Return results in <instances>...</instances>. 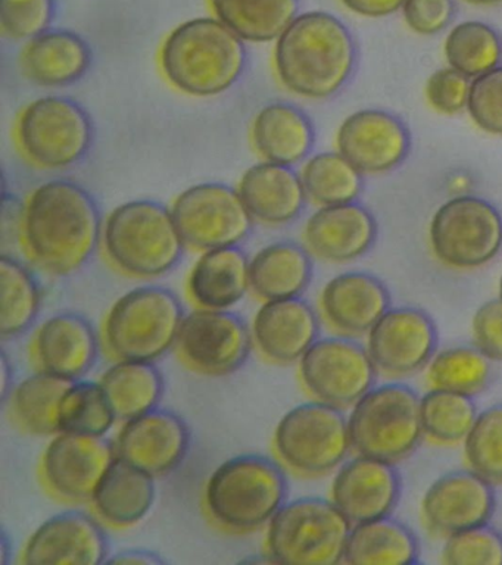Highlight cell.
<instances>
[{"label": "cell", "mask_w": 502, "mask_h": 565, "mask_svg": "<svg viewBox=\"0 0 502 565\" xmlns=\"http://www.w3.org/2000/svg\"><path fill=\"white\" fill-rule=\"evenodd\" d=\"M21 241L33 263L68 277L94 258L103 238V214L94 196L70 180L38 185L21 211Z\"/></svg>", "instance_id": "6da1fadb"}, {"label": "cell", "mask_w": 502, "mask_h": 565, "mask_svg": "<svg viewBox=\"0 0 502 565\" xmlns=\"http://www.w3.org/2000/svg\"><path fill=\"white\" fill-rule=\"evenodd\" d=\"M355 64L351 31L329 12L301 13L276 40L277 78L303 99L324 100L338 95L350 82Z\"/></svg>", "instance_id": "7a4b0ae2"}, {"label": "cell", "mask_w": 502, "mask_h": 565, "mask_svg": "<svg viewBox=\"0 0 502 565\" xmlns=\"http://www.w3.org/2000/svg\"><path fill=\"white\" fill-rule=\"evenodd\" d=\"M162 73L174 88L193 97L231 90L248 64L245 42L218 18H193L167 35L160 53Z\"/></svg>", "instance_id": "3957f363"}, {"label": "cell", "mask_w": 502, "mask_h": 565, "mask_svg": "<svg viewBox=\"0 0 502 565\" xmlns=\"http://www.w3.org/2000/svg\"><path fill=\"white\" fill-rule=\"evenodd\" d=\"M103 242L109 263L140 280L173 271L186 247L171 207L149 199L117 206L104 223Z\"/></svg>", "instance_id": "277c9868"}, {"label": "cell", "mask_w": 502, "mask_h": 565, "mask_svg": "<svg viewBox=\"0 0 502 565\" xmlns=\"http://www.w3.org/2000/svg\"><path fill=\"white\" fill-rule=\"evenodd\" d=\"M288 493V477L279 463L264 455H237L210 476L205 508L220 527L249 533L270 523Z\"/></svg>", "instance_id": "5b68a950"}, {"label": "cell", "mask_w": 502, "mask_h": 565, "mask_svg": "<svg viewBox=\"0 0 502 565\" xmlns=\"http://www.w3.org/2000/svg\"><path fill=\"white\" fill-rule=\"evenodd\" d=\"M184 317L174 291L140 286L114 302L104 322V340L117 360L156 362L178 347Z\"/></svg>", "instance_id": "8992f818"}, {"label": "cell", "mask_w": 502, "mask_h": 565, "mask_svg": "<svg viewBox=\"0 0 502 565\" xmlns=\"http://www.w3.org/2000/svg\"><path fill=\"white\" fill-rule=\"evenodd\" d=\"M351 529V521L332 499H293L268 523L267 554L275 564L343 563Z\"/></svg>", "instance_id": "52a82bcc"}, {"label": "cell", "mask_w": 502, "mask_h": 565, "mask_svg": "<svg viewBox=\"0 0 502 565\" xmlns=\"http://www.w3.org/2000/svg\"><path fill=\"white\" fill-rule=\"evenodd\" d=\"M421 397L407 384L387 383L370 388L348 418L352 449L364 457L398 463L420 445Z\"/></svg>", "instance_id": "ba28073f"}, {"label": "cell", "mask_w": 502, "mask_h": 565, "mask_svg": "<svg viewBox=\"0 0 502 565\" xmlns=\"http://www.w3.org/2000/svg\"><path fill=\"white\" fill-rule=\"evenodd\" d=\"M15 135L30 162L43 170L58 171L76 166L89 153L95 128L78 102L43 96L21 110Z\"/></svg>", "instance_id": "9c48e42d"}, {"label": "cell", "mask_w": 502, "mask_h": 565, "mask_svg": "<svg viewBox=\"0 0 502 565\" xmlns=\"http://www.w3.org/2000/svg\"><path fill=\"white\" fill-rule=\"evenodd\" d=\"M275 449L298 475H329L345 462L352 449L348 419L341 408L323 402L295 406L277 424Z\"/></svg>", "instance_id": "30bf717a"}, {"label": "cell", "mask_w": 502, "mask_h": 565, "mask_svg": "<svg viewBox=\"0 0 502 565\" xmlns=\"http://www.w3.org/2000/svg\"><path fill=\"white\" fill-rule=\"evenodd\" d=\"M431 250L456 269H478L502 250V215L482 198L461 194L436 210L430 221Z\"/></svg>", "instance_id": "8fae6325"}, {"label": "cell", "mask_w": 502, "mask_h": 565, "mask_svg": "<svg viewBox=\"0 0 502 565\" xmlns=\"http://www.w3.org/2000/svg\"><path fill=\"white\" fill-rule=\"evenodd\" d=\"M171 212L186 246L202 252L241 246L254 227L239 190L215 181L183 190Z\"/></svg>", "instance_id": "7c38bea8"}, {"label": "cell", "mask_w": 502, "mask_h": 565, "mask_svg": "<svg viewBox=\"0 0 502 565\" xmlns=\"http://www.w3.org/2000/svg\"><path fill=\"white\" fill-rule=\"evenodd\" d=\"M377 369L363 344L350 338L317 340L299 361L306 391L323 404L348 408L374 387Z\"/></svg>", "instance_id": "4fadbf2b"}, {"label": "cell", "mask_w": 502, "mask_h": 565, "mask_svg": "<svg viewBox=\"0 0 502 565\" xmlns=\"http://www.w3.org/2000/svg\"><path fill=\"white\" fill-rule=\"evenodd\" d=\"M253 342V329L237 313L200 308L184 317L178 351L197 374L224 377L246 364Z\"/></svg>", "instance_id": "5bb4252c"}, {"label": "cell", "mask_w": 502, "mask_h": 565, "mask_svg": "<svg viewBox=\"0 0 502 565\" xmlns=\"http://www.w3.org/2000/svg\"><path fill=\"white\" fill-rule=\"evenodd\" d=\"M116 458V446L105 436L61 431L43 452V481L64 501H92Z\"/></svg>", "instance_id": "9a60e30c"}, {"label": "cell", "mask_w": 502, "mask_h": 565, "mask_svg": "<svg viewBox=\"0 0 502 565\" xmlns=\"http://www.w3.org/2000/svg\"><path fill=\"white\" fill-rule=\"evenodd\" d=\"M438 343L434 318L414 307L391 308L367 334V351L377 371L395 379L427 369Z\"/></svg>", "instance_id": "2e32d148"}, {"label": "cell", "mask_w": 502, "mask_h": 565, "mask_svg": "<svg viewBox=\"0 0 502 565\" xmlns=\"http://www.w3.org/2000/svg\"><path fill=\"white\" fill-rule=\"evenodd\" d=\"M114 446L117 458L157 479L182 466L191 449V430L173 411L156 408L127 419Z\"/></svg>", "instance_id": "e0dca14e"}, {"label": "cell", "mask_w": 502, "mask_h": 565, "mask_svg": "<svg viewBox=\"0 0 502 565\" xmlns=\"http://www.w3.org/2000/svg\"><path fill=\"white\" fill-rule=\"evenodd\" d=\"M493 484L473 470L440 476L421 501V516L430 532L440 536L489 524L495 512Z\"/></svg>", "instance_id": "ac0fdd59"}, {"label": "cell", "mask_w": 502, "mask_h": 565, "mask_svg": "<svg viewBox=\"0 0 502 565\" xmlns=\"http://www.w3.org/2000/svg\"><path fill=\"white\" fill-rule=\"evenodd\" d=\"M409 131L403 119L383 109H361L343 119L337 148L363 174H385L408 157Z\"/></svg>", "instance_id": "d6986e66"}, {"label": "cell", "mask_w": 502, "mask_h": 565, "mask_svg": "<svg viewBox=\"0 0 502 565\" xmlns=\"http://www.w3.org/2000/svg\"><path fill=\"white\" fill-rule=\"evenodd\" d=\"M108 558V536L103 525L76 510L43 521L21 555L25 565H100Z\"/></svg>", "instance_id": "ffe728a7"}, {"label": "cell", "mask_w": 502, "mask_h": 565, "mask_svg": "<svg viewBox=\"0 0 502 565\" xmlns=\"http://www.w3.org/2000/svg\"><path fill=\"white\" fill-rule=\"evenodd\" d=\"M330 494L352 524L385 519L399 502V472L395 463L359 455L338 468Z\"/></svg>", "instance_id": "44dd1931"}, {"label": "cell", "mask_w": 502, "mask_h": 565, "mask_svg": "<svg viewBox=\"0 0 502 565\" xmlns=\"http://www.w3.org/2000/svg\"><path fill=\"white\" fill-rule=\"evenodd\" d=\"M302 236L316 258L329 264L352 263L376 243L377 221L356 202L320 206L307 220Z\"/></svg>", "instance_id": "7402d4cb"}, {"label": "cell", "mask_w": 502, "mask_h": 565, "mask_svg": "<svg viewBox=\"0 0 502 565\" xmlns=\"http://www.w3.org/2000/svg\"><path fill=\"white\" fill-rule=\"evenodd\" d=\"M32 355L39 370L77 382L98 361V334L87 318L74 312L56 313L38 327Z\"/></svg>", "instance_id": "603a6c76"}, {"label": "cell", "mask_w": 502, "mask_h": 565, "mask_svg": "<svg viewBox=\"0 0 502 565\" xmlns=\"http://www.w3.org/2000/svg\"><path fill=\"white\" fill-rule=\"evenodd\" d=\"M319 335V316L302 298L267 300L255 313L254 342L261 355L275 364L301 361Z\"/></svg>", "instance_id": "cb8c5ba5"}, {"label": "cell", "mask_w": 502, "mask_h": 565, "mask_svg": "<svg viewBox=\"0 0 502 565\" xmlns=\"http://www.w3.org/2000/svg\"><path fill=\"white\" fill-rule=\"evenodd\" d=\"M385 282L363 271L339 274L325 282L320 295L321 312L334 330L345 335H363L391 309Z\"/></svg>", "instance_id": "d4e9b609"}, {"label": "cell", "mask_w": 502, "mask_h": 565, "mask_svg": "<svg viewBox=\"0 0 502 565\" xmlns=\"http://www.w3.org/2000/svg\"><path fill=\"white\" fill-rule=\"evenodd\" d=\"M237 190L253 218L271 227L297 221L308 201L301 174L293 167L268 161L248 168Z\"/></svg>", "instance_id": "484cf974"}, {"label": "cell", "mask_w": 502, "mask_h": 565, "mask_svg": "<svg viewBox=\"0 0 502 565\" xmlns=\"http://www.w3.org/2000/svg\"><path fill=\"white\" fill-rule=\"evenodd\" d=\"M94 53L81 34L70 30H47L24 44L20 55L25 77L41 87H67L81 82L89 71Z\"/></svg>", "instance_id": "4316f807"}, {"label": "cell", "mask_w": 502, "mask_h": 565, "mask_svg": "<svg viewBox=\"0 0 502 565\" xmlns=\"http://www.w3.org/2000/svg\"><path fill=\"white\" fill-rule=\"evenodd\" d=\"M250 290V258L239 246L202 252L188 278L193 302L205 309L236 307Z\"/></svg>", "instance_id": "83f0119b"}, {"label": "cell", "mask_w": 502, "mask_h": 565, "mask_svg": "<svg viewBox=\"0 0 502 565\" xmlns=\"http://www.w3.org/2000/svg\"><path fill=\"white\" fill-rule=\"evenodd\" d=\"M250 137L264 161L295 167L310 157L316 130L301 108L288 102H273L255 115Z\"/></svg>", "instance_id": "f1b7e54d"}, {"label": "cell", "mask_w": 502, "mask_h": 565, "mask_svg": "<svg viewBox=\"0 0 502 565\" xmlns=\"http://www.w3.org/2000/svg\"><path fill=\"white\" fill-rule=\"evenodd\" d=\"M156 477L116 458L92 498L96 514L117 529L131 527L151 512Z\"/></svg>", "instance_id": "f546056e"}, {"label": "cell", "mask_w": 502, "mask_h": 565, "mask_svg": "<svg viewBox=\"0 0 502 565\" xmlns=\"http://www.w3.org/2000/svg\"><path fill=\"white\" fill-rule=\"evenodd\" d=\"M311 254L295 242L264 246L250 258V290L263 299L301 298L312 280Z\"/></svg>", "instance_id": "4dcf8cb0"}, {"label": "cell", "mask_w": 502, "mask_h": 565, "mask_svg": "<svg viewBox=\"0 0 502 565\" xmlns=\"http://www.w3.org/2000/svg\"><path fill=\"white\" fill-rule=\"evenodd\" d=\"M418 539L407 525L385 516L352 524L343 563L351 565L417 564Z\"/></svg>", "instance_id": "1f68e13d"}, {"label": "cell", "mask_w": 502, "mask_h": 565, "mask_svg": "<svg viewBox=\"0 0 502 565\" xmlns=\"http://www.w3.org/2000/svg\"><path fill=\"white\" fill-rule=\"evenodd\" d=\"M99 383L120 422L158 408L165 391L161 371L147 361L118 360L104 371Z\"/></svg>", "instance_id": "d6a6232c"}, {"label": "cell", "mask_w": 502, "mask_h": 565, "mask_svg": "<svg viewBox=\"0 0 502 565\" xmlns=\"http://www.w3.org/2000/svg\"><path fill=\"white\" fill-rule=\"evenodd\" d=\"M73 383L41 370L21 380L10 396L14 422L33 436L58 435L61 401Z\"/></svg>", "instance_id": "836d02e7"}, {"label": "cell", "mask_w": 502, "mask_h": 565, "mask_svg": "<svg viewBox=\"0 0 502 565\" xmlns=\"http://www.w3.org/2000/svg\"><path fill=\"white\" fill-rule=\"evenodd\" d=\"M215 18L244 42H276L299 15V0H210Z\"/></svg>", "instance_id": "e575fe53"}, {"label": "cell", "mask_w": 502, "mask_h": 565, "mask_svg": "<svg viewBox=\"0 0 502 565\" xmlns=\"http://www.w3.org/2000/svg\"><path fill=\"white\" fill-rule=\"evenodd\" d=\"M0 333L14 339L28 333L38 321L42 309V289L38 278L14 256L0 258Z\"/></svg>", "instance_id": "d590c367"}, {"label": "cell", "mask_w": 502, "mask_h": 565, "mask_svg": "<svg viewBox=\"0 0 502 565\" xmlns=\"http://www.w3.org/2000/svg\"><path fill=\"white\" fill-rule=\"evenodd\" d=\"M307 198L319 206L356 202L363 192V172L342 153L320 152L303 163L301 171Z\"/></svg>", "instance_id": "8d00e7d4"}, {"label": "cell", "mask_w": 502, "mask_h": 565, "mask_svg": "<svg viewBox=\"0 0 502 565\" xmlns=\"http://www.w3.org/2000/svg\"><path fill=\"white\" fill-rule=\"evenodd\" d=\"M449 66L473 79L502 64V38L493 26L466 21L453 26L444 44Z\"/></svg>", "instance_id": "74e56055"}, {"label": "cell", "mask_w": 502, "mask_h": 565, "mask_svg": "<svg viewBox=\"0 0 502 565\" xmlns=\"http://www.w3.org/2000/svg\"><path fill=\"white\" fill-rule=\"evenodd\" d=\"M492 375V360L476 347L444 349L427 365V382L431 387L471 397L487 391Z\"/></svg>", "instance_id": "f35d334b"}, {"label": "cell", "mask_w": 502, "mask_h": 565, "mask_svg": "<svg viewBox=\"0 0 502 565\" xmlns=\"http://www.w3.org/2000/svg\"><path fill=\"white\" fill-rule=\"evenodd\" d=\"M420 406L425 436L445 446L464 441L479 415L473 397L442 388L431 387Z\"/></svg>", "instance_id": "ab89813d"}, {"label": "cell", "mask_w": 502, "mask_h": 565, "mask_svg": "<svg viewBox=\"0 0 502 565\" xmlns=\"http://www.w3.org/2000/svg\"><path fill=\"white\" fill-rule=\"evenodd\" d=\"M116 422V413L99 382L77 380L61 401V431L107 436Z\"/></svg>", "instance_id": "60d3db41"}, {"label": "cell", "mask_w": 502, "mask_h": 565, "mask_svg": "<svg viewBox=\"0 0 502 565\" xmlns=\"http://www.w3.org/2000/svg\"><path fill=\"white\" fill-rule=\"evenodd\" d=\"M470 470L493 486L502 484V404L479 413L464 440Z\"/></svg>", "instance_id": "b9f144b4"}, {"label": "cell", "mask_w": 502, "mask_h": 565, "mask_svg": "<svg viewBox=\"0 0 502 565\" xmlns=\"http://www.w3.org/2000/svg\"><path fill=\"white\" fill-rule=\"evenodd\" d=\"M448 565H502V533L488 524L451 534L442 547Z\"/></svg>", "instance_id": "7bdbcfd3"}, {"label": "cell", "mask_w": 502, "mask_h": 565, "mask_svg": "<svg viewBox=\"0 0 502 565\" xmlns=\"http://www.w3.org/2000/svg\"><path fill=\"white\" fill-rule=\"evenodd\" d=\"M55 0H0V29L14 42L28 43L51 30Z\"/></svg>", "instance_id": "ee69618b"}, {"label": "cell", "mask_w": 502, "mask_h": 565, "mask_svg": "<svg viewBox=\"0 0 502 565\" xmlns=\"http://www.w3.org/2000/svg\"><path fill=\"white\" fill-rule=\"evenodd\" d=\"M467 113L480 130L502 136V65L471 79Z\"/></svg>", "instance_id": "f6af8a7d"}, {"label": "cell", "mask_w": 502, "mask_h": 565, "mask_svg": "<svg viewBox=\"0 0 502 565\" xmlns=\"http://www.w3.org/2000/svg\"><path fill=\"white\" fill-rule=\"evenodd\" d=\"M470 87L471 79L451 66L435 71L426 83L427 104L439 114H460L469 104Z\"/></svg>", "instance_id": "bcb514c9"}, {"label": "cell", "mask_w": 502, "mask_h": 565, "mask_svg": "<svg viewBox=\"0 0 502 565\" xmlns=\"http://www.w3.org/2000/svg\"><path fill=\"white\" fill-rule=\"evenodd\" d=\"M405 24L420 35H435L447 29L456 15L453 0H405Z\"/></svg>", "instance_id": "7dc6e473"}, {"label": "cell", "mask_w": 502, "mask_h": 565, "mask_svg": "<svg viewBox=\"0 0 502 565\" xmlns=\"http://www.w3.org/2000/svg\"><path fill=\"white\" fill-rule=\"evenodd\" d=\"M474 347L492 361H502V299L489 300L471 321Z\"/></svg>", "instance_id": "c3c4849f"}, {"label": "cell", "mask_w": 502, "mask_h": 565, "mask_svg": "<svg viewBox=\"0 0 502 565\" xmlns=\"http://www.w3.org/2000/svg\"><path fill=\"white\" fill-rule=\"evenodd\" d=\"M341 2L356 15L383 18L403 9L405 0H341Z\"/></svg>", "instance_id": "681fc988"}, {"label": "cell", "mask_w": 502, "mask_h": 565, "mask_svg": "<svg viewBox=\"0 0 502 565\" xmlns=\"http://www.w3.org/2000/svg\"><path fill=\"white\" fill-rule=\"evenodd\" d=\"M165 561L156 552L145 550H126L109 556L107 564L160 565Z\"/></svg>", "instance_id": "f907efd6"}, {"label": "cell", "mask_w": 502, "mask_h": 565, "mask_svg": "<svg viewBox=\"0 0 502 565\" xmlns=\"http://www.w3.org/2000/svg\"><path fill=\"white\" fill-rule=\"evenodd\" d=\"M0 393H2V401H10L12 391H14V369L10 358L7 356L6 352H2V360H0Z\"/></svg>", "instance_id": "816d5d0a"}, {"label": "cell", "mask_w": 502, "mask_h": 565, "mask_svg": "<svg viewBox=\"0 0 502 565\" xmlns=\"http://www.w3.org/2000/svg\"><path fill=\"white\" fill-rule=\"evenodd\" d=\"M12 554V545L10 542V537L6 532L2 533V539H0V565L10 564Z\"/></svg>", "instance_id": "f5cc1de1"}, {"label": "cell", "mask_w": 502, "mask_h": 565, "mask_svg": "<svg viewBox=\"0 0 502 565\" xmlns=\"http://www.w3.org/2000/svg\"><path fill=\"white\" fill-rule=\"evenodd\" d=\"M471 4H479V7H500L502 0H466Z\"/></svg>", "instance_id": "db71d44e"}, {"label": "cell", "mask_w": 502, "mask_h": 565, "mask_svg": "<svg viewBox=\"0 0 502 565\" xmlns=\"http://www.w3.org/2000/svg\"><path fill=\"white\" fill-rule=\"evenodd\" d=\"M500 298L502 299V276H501V280H500Z\"/></svg>", "instance_id": "11a10c76"}]
</instances>
